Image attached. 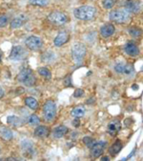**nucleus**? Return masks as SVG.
I'll return each instance as SVG.
<instances>
[{
	"mask_svg": "<svg viewBox=\"0 0 143 161\" xmlns=\"http://www.w3.org/2000/svg\"><path fill=\"white\" fill-rule=\"evenodd\" d=\"M101 160H103V161H109L110 158L109 157H101Z\"/></svg>",
	"mask_w": 143,
	"mask_h": 161,
	"instance_id": "e433bc0d",
	"label": "nucleus"
},
{
	"mask_svg": "<svg viewBox=\"0 0 143 161\" xmlns=\"http://www.w3.org/2000/svg\"><path fill=\"white\" fill-rule=\"evenodd\" d=\"M4 96V90L2 88H0V98Z\"/></svg>",
	"mask_w": 143,
	"mask_h": 161,
	"instance_id": "c9c22d12",
	"label": "nucleus"
},
{
	"mask_svg": "<svg viewBox=\"0 0 143 161\" xmlns=\"http://www.w3.org/2000/svg\"><path fill=\"white\" fill-rule=\"evenodd\" d=\"M121 129V124L118 120H113L108 124V133L112 136H115Z\"/></svg>",
	"mask_w": 143,
	"mask_h": 161,
	"instance_id": "ddd939ff",
	"label": "nucleus"
},
{
	"mask_svg": "<svg viewBox=\"0 0 143 161\" xmlns=\"http://www.w3.org/2000/svg\"><path fill=\"white\" fill-rule=\"evenodd\" d=\"M83 142H84V144H85L87 147L91 148L92 145L93 144V139L92 137H90V136H85V137L83 138Z\"/></svg>",
	"mask_w": 143,
	"mask_h": 161,
	"instance_id": "c85d7f7f",
	"label": "nucleus"
},
{
	"mask_svg": "<svg viewBox=\"0 0 143 161\" xmlns=\"http://www.w3.org/2000/svg\"><path fill=\"white\" fill-rule=\"evenodd\" d=\"M134 72V67L131 65V64H126L124 63V67H123V71H122V73L124 74H127V76H130V74H132Z\"/></svg>",
	"mask_w": 143,
	"mask_h": 161,
	"instance_id": "a878e982",
	"label": "nucleus"
},
{
	"mask_svg": "<svg viewBox=\"0 0 143 161\" xmlns=\"http://www.w3.org/2000/svg\"><path fill=\"white\" fill-rule=\"evenodd\" d=\"M73 125L76 127V128H77V127H79L80 126V121H79V118H75L74 119V121H73Z\"/></svg>",
	"mask_w": 143,
	"mask_h": 161,
	"instance_id": "72a5a7b5",
	"label": "nucleus"
},
{
	"mask_svg": "<svg viewBox=\"0 0 143 161\" xmlns=\"http://www.w3.org/2000/svg\"><path fill=\"white\" fill-rule=\"evenodd\" d=\"M124 50H125L126 54H129V55H131V56H137L139 54V49H138V47L135 43L131 42V41H129V42L126 43V45L124 47Z\"/></svg>",
	"mask_w": 143,
	"mask_h": 161,
	"instance_id": "f8f14e48",
	"label": "nucleus"
},
{
	"mask_svg": "<svg viewBox=\"0 0 143 161\" xmlns=\"http://www.w3.org/2000/svg\"><path fill=\"white\" fill-rule=\"evenodd\" d=\"M106 142H98L95 144H93L91 149V156L93 158H98L100 155H102L104 152V148L106 147Z\"/></svg>",
	"mask_w": 143,
	"mask_h": 161,
	"instance_id": "1a4fd4ad",
	"label": "nucleus"
},
{
	"mask_svg": "<svg viewBox=\"0 0 143 161\" xmlns=\"http://www.w3.org/2000/svg\"><path fill=\"white\" fill-rule=\"evenodd\" d=\"M25 44H26L27 48L32 50V51H37V50H39L42 47L43 42H42L40 37L32 35V36L28 37Z\"/></svg>",
	"mask_w": 143,
	"mask_h": 161,
	"instance_id": "6e6552de",
	"label": "nucleus"
},
{
	"mask_svg": "<svg viewBox=\"0 0 143 161\" xmlns=\"http://www.w3.org/2000/svg\"><path fill=\"white\" fill-rule=\"evenodd\" d=\"M21 148L24 155H26L28 157H32L34 154V147L33 144L29 141V140H23L21 143Z\"/></svg>",
	"mask_w": 143,
	"mask_h": 161,
	"instance_id": "9d476101",
	"label": "nucleus"
},
{
	"mask_svg": "<svg viewBox=\"0 0 143 161\" xmlns=\"http://www.w3.org/2000/svg\"><path fill=\"white\" fill-rule=\"evenodd\" d=\"M43 114L46 121H52L54 119L56 115V105L54 101L48 100L44 104L43 107Z\"/></svg>",
	"mask_w": 143,
	"mask_h": 161,
	"instance_id": "20e7f679",
	"label": "nucleus"
},
{
	"mask_svg": "<svg viewBox=\"0 0 143 161\" xmlns=\"http://www.w3.org/2000/svg\"><path fill=\"white\" fill-rule=\"evenodd\" d=\"M115 29L112 24H105L100 28V34L103 37H110L115 33Z\"/></svg>",
	"mask_w": 143,
	"mask_h": 161,
	"instance_id": "dca6fc26",
	"label": "nucleus"
},
{
	"mask_svg": "<svg viewBox=\"0 0 143 161\" xmlns=\"http://www.w3.org/2000/svg\"><path fill=\"white\" fill-rule=\"evenodd\" d=\"M123 67H124V63H117V64L115 66V71L117 73H122Z\"/></svg>",
	"mask_w": 143,
	"mask_h": 161,
	"instance_id": "7c9ffc66",
	"label": "nucleus"
},
{
	"mask_svg": "<svg viewBox=\"0 0 143 161\" xmlns=\"http://www.w3.org/2000/svg\"><path fill=\"white\" fill-rule=\"evenodd\" d=\"M29 3L33 6L44 7L50 3V0H29Z\"/></svg>",
	"mask_w": 143,
	"mask_h": 161,
	"instance_id": "b1692460",
	"label": "nucleus"
},
{
	"mask_svg": "<svg viewBox=\"0 0 143 161\" xmlns=\"http://www.w3.org/2000/svg\"><path fill=\"white\" fill-rule=\"evenodd\" d=\"M74 15L79 20H92L95 16V9L92 6H81L74 11Z\"/></svg>",
	"mask_w": 143,
	"mask_h": 161,
	"instance_id": "f257e3e1",
	"label": "nucleus"
},
{
	"mask_svg": "<svg viewBox=\"0 0 143 161\" xmlns=\"http://www.w3.org/2000/svg\"><path fill=\"white\" fill-rule=\"evenodd\" d=\"M130 17V12L126 10H115L112 11L109 15V18L115 23H125Z\"/></svg>",
	"mask_w": 143,
	"mask_h": 161,
	"instance_id": "7ed1b4c3",
	"label": "nucleus"
},
{
	"mask_svg": "<svg viewBox=\"0 0 143 161\" xmlns=\"http://www.w3.org/2000/svg\"><path fill=\"white\" fill-rule=\"evenodd\" d=\"M1 61H2V54L0 53V63H1Z\"/></svg>",
	"mask_w": 143,
	"mask_h": 161,
	"instance_id": "58836bf2",
	"label": "nucleus"
},
{
	"mask_svg": "<svg viewBox=\"0 0 143 161\" xmlns=\"http://www.w3.org/2000/svg\"><path fill=\"white\" fill-rule=\"evenodd\" d=\"M94 101H95V98H94V97H91V98L88 99L86 103H87V104H93Z\"/></svg>",
	"mask_w": 143,
	"mask_h": 161,
	"instance_id": "f704fd0d",
	"label": "nucleus"
},
{
	"mask_svg": "<svg viewBox=\"0 0 143 161\" xmlns=\"http://www.w3.org/2000/svg\"><path fill=\"white\" fill-rule=\"evenodd\" d=\"M28 53L24 47L22 46H15L11 49V52L10 54V59L15 60V61H18V60H22L27 56Z\"/></svg>",
	"mask_w": 143,
	"mask_h": 161,
	"instance_id": "0eeeda50",
	"label": "nucleus"
},
{
	"mask_svg": "<svg viewBox=\"0 0 143 161\" xmlns=\"http://www.w3.org/2000/svg\"><path fill=\"white\" fill-rule=\"evenodd\" d=\"M68 133V128L66 126H63V125H60L56 127L54 130V136L56 138H60L62 136H64L66 133Z\"/></svg>",
	"mask_w": 143,
	"mask_h": 161,
	"instance_id": "a211bd4d",
	"label": "nucleus"
},
{
	"mask_svg": "<svg viewBox=\"0 0 143 161\" xmlns=\"http://www.w3.org/2000/svg\"><path fill=\"white\" fill-rule=\"evenodd\" d=\"M7 24H8V16L7 15L0 16V28L5 27Z\"/></svg>",
	"mask_w": 143,
	"mask_h": 161,
	"instance_id": "c756f323",
	"label": "nucleus"
},
{
	"mask_svg": "<svg viewBox=\"0 0 143 161\" xmlns=\"http://www.w3.org/2000/svg\"><path fill=\"white\" fill-rule=\"evenodd\" d=\"M136 87H137L136 85H133V89H135V90H136V89H137V88H136Z\"/></svg>",
	"mask_w": 143,
	"mask_h": 161,
	"instance_id": "ea45409f",
	"label": "nucleus"
},
{
	"mask_svg": "<svg viewBox=\"0 0 143 161\" xmlns=\"http://www.w3.org/2000/svg\"><path fill=\"white\" fill-rule=\"evenodd\" d=\"M71 115H72V116L76 117V118L82 117L83 115H85V108H84V106H77V107L74 108V110L72 111Z\"/></svg>",
	"mask_w": 143,
	"mask_h": 161,
	"instance_id": "6ab92c4d",
	"label": "nucleus"
},
{
	"mask_svg": "<svg viewBox=\"0 0 143 161\" xmlns=\"http://www.w3.org/2000/svg\"><path fill=\"white\" fill-rule=\"evenodd\" d=\"M49 133H50L49 129L45 126H38L34 130V134L37 135V137H45V136L49 134Z\"/></svg>",
	"mask_w": 143,
	"mask_h": 161,
	"instance_id": "aec40b11",
	"label": "nucleus"
},
{
	"mask_svg": "<svg viewBox=\"0 0 143 161\" xmlns=\"http://www.w3.org/2000/svg\"><path fill=\"white\" fill-rule=\"evenodd\" d=\"M27 16L25 15H19L18 16H16L15 18L13 19L11 23V27L13 29H16V28H19L21 26H23L24 23H26L27 21Z\"/></svg>",
	"mask_w": 143,
	"mask_h": 161,
	"instance_id": "2eb2a0df",
	"label": "nucleus"
},
{
	"mask_svg": "<svg viewBox=\"0 0 143 161\" xmlns=\"http://www.w3.org/2000/svg\"><path fill=\"white\" fill-rule=\"evenodd\" d=\"M28 122H29L30 125L34 126V125H38V124L40 123V119L37 115H31L29 119H28Z\"/></svg>",
	"mask_w": 143,
	"mask_h": 161,
	"instance_id": "393cba45",
	"label": "nucleus"
},
{
	"mask_svg": "<svg viewBox=\"0 0 143 161\" xmlns=\"http://www.w3.org/2000/svg\"><path fill=\"white\" fill-rule=\"evenodd\" d=\"M25 104L32 110H37L38 108V102L33 97H26L25 98Z\"/></svg>",
	"mask_w": 143,
	"mask_h": 161,
	"instance_id": "4be33fe9",
	"label": "nucleus"
},
{
	"mask_svg": "<svg viewBox=\"0 0 143 161\" xmlns=\"http://www.w3.org/2000/svg\"><path fill=\"white\" fill-rule=\"evenodd\" d=\"M83 94H84V91L81 90V89H76L74 92V96L75 97H81Z\"/></svg>",
	"mask_w": 143,
	"mask_h": 161,
	"instance_id": "2f4dec72",
	"label": "nucleus"
},
{
	"mask_svg": "<svg viewBox=\"0 0 143 161\" xmlns=\"http://www.w3.org/2000/svg\"><path fill=\"white\" fill-rule=\"evenodd\" d=\"M38 73L40 74L41 76L45 77L48 80L51 79V77H52V73H51L50 70L47 69V68H39L38 69Z\"/></svg>",
	"mask_w": 143,
	"mask_h": 161,
	"instance_id": "5701e85b",
	"label": "nucleus"
},
{
	"mask_svg": "<svg viewBox=\"0 0 143 161\" xmlns=\"http://www.w3.org/2000/svg\"><path fill=\"white\" fill-rule=\"evenodd\" d=\"M16 79L23 83L25 86L28 87H32L34 85L35 83V76H34V73L32 72V71L29 68H25V69H22L20 71V72L17 74Z\"/></svg>",
	"mask_w": 143,
	"mask_h": 161,
	"instance_id": "f03ea898",
	"label": "nucleus"
},
{
	"mask_svg": "<svg viewBox=\"0 0 143 161\" xmlns=\"http://www.w3.org/2000/svg\"><path fill=\"white\" fill-rule=\"evenodd\" d=\"M63 84H64V86H65V87H70V86L72 85V81H71V76H67V77L64 79Z\"/></svg>",
	"mask_w": 143,
	"mask_h": 161,
	"instance_id": "473e14b6",
	"label": "nucleus"
},
{
	"mask_svg": "<svg viewBox=\"0 0 143 161\" xmlns=\"http://www.w3.org/2000/svg\"><path fill=\"white\" fill-rule=\"evenodd\" d=\"M7 160H16V158H14V157H9V158H7Z\"/></svg>",
	"mask_w": 143,
	"mask_h": 161,
	"instance_id": "4c0bfd02",
	"label": "nucleus"
},
{
	"mask_svg": "<svg viewBox=\"0 0 143 161\" xmlns=\"http://www.w3.org/2000/svg\"><path fill=\"white\" fill-rule=\"evenodd\" d=\"M69 38H70L69 33L66 31H63V32H60L57 34V36L55 37L54 40V43L55 46L60 47L63 44H65L66 42H68Z\"/></svg>",
	"mask_w": 143,
	"mask_h": 161,
	"instance_id": "9b49d317",
	"label": "nucleus"
},
{
	"mask_svg": "<svg viewBox=\"0 0 143 161\" xmlns=\"http://www.w3.org/2000/svg\"><path fill=\"white\" fill-rule=\"evenodd\" d=\"M7 122L10 124V125L14 126V127H20V126H22V124H23V121L15 115L9 116L8 119H7Z\"/></svg>",
	"mask_w": 143,
	"mask_h": 161,
	"instance_id": "412c9836",
	"label": "nucleus"
},
{
	"mask_svg": "<svg viewBox=\"0 0 143 161\" xmlns=\"http://www.w3.org/2000/svg\"><path fill=\"white\" fill-rule=\"evenodd\" d=\"M14 137V133L9 128L0 125V138H2L5 141H10Z\"/></svg>",
	"mask_w": 143,
	"mask_h": 161,
	"instance_id": "4468645a",
	"label": "nucleus"
},
{
	"mask_svg": "<svg viewBox=\"0 0 143 161\" xmlns=\"http://www.w3.org/2000/svg\"><path fill=\"white\" fill-rule=\"evenodd\" d=\"M122 147H123V145H122L121 141H120V140H116V141L109 148V153H110V154L113 155V156H115L116 154H118L119 152L121 151Z\"/></svg>",
	"mask_w": 143,
	"mask_h": 161,
	"instance_id": "f3484780",
	"label": "nucleus"
},
{
	"mask_svg": "<svg viewBox=\"0 0 143 161\" xmlns=\"http://www.w3.org/2000/svg\"><path fill=\"white\" fill-rule=\"evenodd\" d=\"M87 53V48L84 44L82 43H76L74 45L73 50H72V54H73V58L76 62H80Z\"/></svg>",
	"mask_w": 143,
	"mask_h": 161,
	"instance_id": "39448f33",
	"label": "nucleus"
},
{
	"mask_svg": "<svg viewBox=\"0 0 143 161\" xmlns=\"http://www.w3.org/2000/svg\"><path fill=\"white\" fill-rule=\"evenodd\" d=\"M102 5L107 10L112 9L114 7V5H115V0H103V1H102Z\"/></svg>",
	"mask_w": 143,
	"mask_h": 161,
	"instance_id": "cd10ccee",
	"label": "nucleus"
},
{
	"mask_svg": "<svg viewBox=\"0 0 143 161\" xmlns=\"http://www.w3.org/2000/svg\"><path fill=\"white\" fill-rule=\"evenodd\" d=\"M129 33L132 35L133 37H136H136H139L141 35V31L139 29H137V28L133 27V28L129 29Z\"/></svg>",
	"mask_w": 143,
	"mask_h": 161,
	"instance_id": "bb28decb",
	"label": "nucleus"
},
{
	"mask_svg": "<svg viewBox=\"0 0 143 161\" xmlns=\"http://www.w3.org/2000/svg\"><path fill=\"white\" fill-rule=\"evenodd\" d=\"M48 20L54 25H56V26H62V25H64L67 22L68 17L61 11H53L48 16Z\"/></svg>",
	"mask_w": 143,
	"mask_h": 161,
	"instance_id": "423d86ee",
	"label": "nucleus"
}]
</instances>
